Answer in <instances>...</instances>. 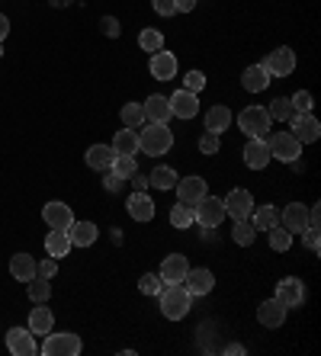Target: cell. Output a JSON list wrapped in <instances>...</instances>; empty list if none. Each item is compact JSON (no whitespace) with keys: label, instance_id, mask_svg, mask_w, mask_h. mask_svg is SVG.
<instances>
[{"label":"cell","instance_id":"cell-40","mask_svg":"<svg viewBox=\"0 0 321 356\" xmlns=\"http://www.w3.org/2000/svg\"><path fill=\"white\" fill-rule=\"evenodd\" d=\"M139 45H141V51H161L164 49V35L157 33V29H141Z\"/></svg>","mask_w":321,"mask_h":356},{"label":"cell","instance_id":"cell-1","mask_svg":"<svg viewBox=\"0 0 321 356\" xmlns=\"http://www.w3.org/2000/svg\"><path fill=\"white\" fill-rule=\"evenodd\" d=\"M157 302H161V315H164L167 321H180V318L189 315L193 296L183 289V282H164L161 292H157Z\"/></svg>","mask_w":321,"mask_h":356},{"label":"cell","instance_id":"cell-41","mask_svg":"<svg viewBox=\"0 0 321 356\" xmlns=\"http://www.w3.org/2000/svg\"><path fill=\"white\" fill-rule=\"evenodd\" d=\"M161 286H164V280H161L157 273H145V276L139 280L141 296H157V292H161Z\"/></svg>","mask_w":321,"mask_h":356},{"label":"cell","instance_id":"cell-17","mask_svg":"<svg viewBox=\"0 0 321 356\" xmlns=\"http://www.w3.org/2000/svg\"><path fill=\"white\" fill-rule=\"evenodd\" d=\"M167 99H171V113L177 119H193L199 113V97H196V93L177 90L173 97H167Z\"/></svg>","mask_w":321,"mask_h":356},{"label":"cell","instance_id":"cell-55","mask_svg":"<svg viewBox=\"0 0 321 356\" xmlns=\"http://www.w3.org/2000/svg\"><path fill=\"white\" fill-rule=\"evenodd\" d=\"M0 55H3V42H0Z\"/></svg>","mask_w":321,"mask_h":356},{"label":"cell","instance_id":"cell-28","mask_svg":"<svg viewBox=\"0 0 321 356\" xmlns=\"http://www.w3.org/2000/svg\"><path fill=\"white\" fill-rule=\"evenodd\" d=\"M52 327H55V315H52L45 305H39V308H33V312H29V331H33V334L45 337Z\"/></svg>","mask_w":321,"mask_h":356},{"label":"cell","instance_id":"cell-54","mask_svg":"<svg viewBox=\"0 0 321 356\" xmlns=\"http://www.w3.org/2000/svg\"><path fill=\"white\" fill-rule=\"evenodd\" d=\"M225 353H231V356H244V347H241V343H228V347H225Z\"/></svg>","mask_w":321,"mask_h":356},{"label":"cell","instance_id":"cell-48","mask_svg":"<svg viewBox=\"0 0 321 356\" xmlns=\"http://www.w3.org/2000/svg\"><path fill=\"white\" fill-rule=\"evenodd\" d=\"M123 177H119V174H113V170H107V180H103V186H107V190L109 193H119V190H123Z\"/></svg>","mask_w":321,"mask_h":356},{"label":"cell","instance_id":"cell-18","mask_svg":"<svg viewBox=\"0 0 321 356\" xmlns=\"http://www.w3.org/2000/svg\"><path fill=\"white\" fill-rule=\"evenodd\" d=\"M270 148H267L264 138H251L244 145V164L251 167V170H264L267 164H270Z\"/></svg>","mask_w":321,"mask_h":356},{"label":"cell","instance_id":"cell-16","mask_svg":"<svg viewBox=\"0 0 321 356\" xmlns=\"http://www.w3.org/2000/svg\"><path fill=\"white\" fill-rule=\"evenodd\" d=\"M42 218H45V225H49V228H58V232H68V228H71V222H75V216H71V206L58 202V199L42 209Z\"/></svg>","mask_w":321,"mask_h":356},{"label":"cell","instance_id":"cell-52","mask_svg":"<svg viewBox=\"0 0 321 356\" xmlns=\"http://www.w3.org/2000/svg\"><path fill=\"white\" fill-rule=\"evenodd\" d=\"M196 10V0H177V13H193Z\"/></svg>","mask_w":321,"mask_h":356},{"label":"cell","instance_id":"cell-24","mask_svg":"<svg viewBox=\"0 0 321 356\" xmlns=\"http://www.w3.org/2000/svg\"><path fill=\"white\" fill-rule=\"evenodd\" d=\"M84 161H87V167H93V170H109L116 161V151H113V145H91L87 154H84Z\"/></svg>","mask_w":321,"mask_h":356},{"label":"cell","instance_id":"cell-19","mask_svg":"<svg viewBox=\"0 0 321 356\" xmlns=\"http://www.w3.org/2000/svg\"><path fill=\"white\" fill-rule=\"evenodd\" d=\"M286 312L289 308L283 305V302L267 298V302H260V308H257V321L264 324V327H280V324L286 321Z\"/></svg>","mask_w":321,"mask_h":356},{"label":"cell","instance_id":"cell-33","mask_svg":"<svg viewBox=\"0 0 321 356\" xmlns=\"http://www.w3.org/2000/svg\"><path fill=\"white\" fill-rule=\"evenodd\" d=\"M119 116H123L125 129H141V125H145V106H141V103H125Z\"/></svg>","mask_w":321,"mask_h":356},{"label":"cell","instance_id":"cell-26","mask_svg":"<svg viewBox=\"0 0 321 356\" xmlns=\"http://www.w3.org/2000/svg\"><path fill=\"white\" fill-rule=\"evenodd\" d=\"M45 254L55 260L68 257L71 254V238H68V232H58V228H52L49 234H45Z\"/></svg>","mask_w":321,"mask_h":356},{"label":"cell","instance_id":"cell-13","mask_svg":"<svg viewBox=\"0 0 321 356\" xmlns=\"http://www.w3.org/2000/svg\"><path fill=\"white\" fill-rule=\"evenodd\" d=\"M148 67H151V77L155 81H173L177 77V58H173V51H151V61H148Z\"/></svg>","mask_w":321,"mask_h":356},{"label":"cell","instance_id":"cell-31","mask_svg":"<svg viewBox=\"0 0 321 356\" xmlns=\"http://www.w3.org/2000/svg\"><path fill=\"white\" fill-rule=\"evenodd\" d=\"M251 225H254V232H270L273 225H280V212L276 206H260L251 212Z\"/></svg>","mask_w":321,"mask_h":356},{"label":"cell","instance_id":"cell-3","mask_svg":"<svg viewBox=\"0 0 321 356\" xmlns=\"http://www.w3.org/2000/svg\"><path fill=\"white\" fill-rule=\"evenodd\" d=\"M270 113H267V106H247L238 113V129L247 135V138H267V132H270Z\"/></svg>","mask_w":321,"mask_h":356},{"label":"cell","instance_id":"cell-9","mask_svg":"<svg viewBox=\"0 0 321 356\" xmlns=\"http://www.w3.org/2000/svg\"><path fill=\"white\" fill-rule=\"evenodd\" d=\"M289 129H292L299 145H312V141L321 138V125L312 113H292V116H289Z\"/></svg>","mask_w":321,"mask_h":356},{"label":"cell","instance_id":"cell-35","mask_svg":"<svg viewBox=\"0 0 321 356\" xmlns=\"http://www.w3.org/2000/svg\"><path fill=\"white\" fill-rule=\"evenodd\" d=\"M29 298H33L36 305H45L52 298V282L42 280V276H33V280H29Z\"/></svg>","mask_w":321,"mask_h":356},{"label":"cell","instance_id":"cell-37","mask_svg":"<svg viewBox=\"0 0 321 356\" xmlns=\"http://www.w3.org/2000/svg\"><path fill=\"white\" fill-rule=\"evenodd\" d=\"M267 113H270V119H276V122H289V116H292L296 109H292V99L289 97H276L270 106H267Z\"/></svg>","mask_w":321,"mask_h":356},{"label":"cell","instance_id":"cell-42","mask_svg":"<svg viewBox=\"0 0 321 356\" xmlns=\"http://www.w3.org/2000/svg\"><path fill=\"white\" fill-rule=\"evenodd\" d=\"M203 87H206V74H203V71H189V74L183 77V90H189V93H196L199 97Z\"/></svg>","mask_w":321,"mask_h":356},{"label":"cell","instance_id":"cell-8","mask_svg":"<svg viewBox=\"0 0 321 356\" xmlns=\"http://www.w3.org/2000/svg\"><path fill=\"white\" fill-rule=\"evenodd\" d=\"M222 202H225V216H231L235 222L251 218V212H254V196H251V190H244V186H235Z\"/></svg>","mask_w":321,"mask_h":356},{"label":"cell","instance_id":"cell-7","mask_svg":"<svg viewBox=\"0 0 321 356\" xmlns=\"http://www.w3.org/2000/svg\"><path fill=\"white\" fill-rule=\"evenodd\" d=\"M260 65L267 67V74L270 77H289L292 71H296V51L286 49V45H280V49H273Z\"/></svg>","mask_w":321,"mask_h":356},{"label":"cell","instance_id":"cell-2","mask_svg":"<svg viewBox=\"0 0 321 356\" xmlns=\"http://www.w3.org/2000/svg\"><path fill=\"white\" fill-rule=\"evenodd\" d=\"M173 148V132L167 129V122H145L139 132V151L151 154V158H161Z\"/></svg>","mask_w":321,"mask_h":356},{"label":"cell","instance_id":"cell-51","mask_svg":"<svg viewBox=\"0 0 321 356\" xmlns=\"http://www.w3.org/2000/svg\"><path fill=\"white\" fill-rule=\"evenodd\" d=\"M129 180L135 183V190H139V193H148V177H145V174H139V170H135Z\"/></svg>","mask_w":321,"mask_h":356},{"label":"cell","instance_id":"cell-21","mask_svg":"<svg viewBox=\"0 0 321 356\" xmlns=\"http://www.w3.org/2000/svg\"><path fill=\"white\" fill-rule=\"evenodd\" d=\"M125 209H129V216H132L135 222H151V218H155V202H151L148 193L135 190L132 196H129V202H125Z\"/></svg>","mask_w":321,"mask_h":356},{"label":"cell","instance_id":"cell-49","mask_svg":"<svg viewBox=\"0 0 321 356\" xmlns=\"http://www.w3.org/2000/svg\"><path fill=\"white\" fill-rule=\"evenodd\" d=\"M100 26H103V33H107L109 39H116V35H119V23H116V17H103V19H100Z\"/></svg>","mask_w":321,"mask_h":356},{"label":"cell","instance_id":"cell-36","mask_svg":"<svg viewBox=\"0 0 321 356\" xmlns=\"http://www.w3.org/2000/svg\"><path fill=\"white\" fill-rule=\"evenodd\" d=\"M171 225L173 228H189L193 222V206H187V202H180L177 199V206H171Z\"/></svg>","mask_w":321,"mask_h":356},{"label":"cell","instance_id":"cell-11","mask_svg":"<svg viewBox=\"0 0 321 356\" xmlns=\"http://www.w3.org/2000/svg\"><path fill=\"white\" fill-rule=\"evenodd\" d=\"M276 302H283L286 308H299L305 302V286L302 280H296V276H286V280L276 282Z\"/></svg>","mask_w":321,"mask_h":356},{"label":"cell","instance_id":"cell-50","mask_svg":"<svg viewBox=\"0 0 321 356\" xmlns=\"http://www.w3.org/2000/svg\"><path fill=\"white\" fill-rule=\"evenodd\" d=\"M308 228H321V206H308Z\"/></svg>","mask_w":321,"mask_h":356},{"label":"cell","instance_id":"cell-39","mask_svg":"<svg viewBox=\"0 0 321 356\" xmlns=\"http://www.w3.org/2000/svg\"><path fill=\"white\" fill-rule=\"evenodd\" d=\"M270 248L280 250V254H286V250L292 248V232H286L283 225H273L270 228Z\"/></svg>","mask_w":321,"mask_h":356},{"label":"cell","instance_id":"cell-44","mask_svg":"<svg viewBox=\"0 0 321 356\" xmlns=\"http://www.w3.org/2000/svg\"><path fill=\"white\" fill-rule=\"evenodd\" d=\"M55 273H58V260L55 257H45L42 264H36V276H42V280H52Z\"/></svg>","mask_w":321,"mask_h":356},{"label":"cell","instance_id":"cell-45","mask_svg":"<svg viewBox=\"0 0 321 356\" xmlns=\"http://www.w3.org/2000/svg\"><path fill=\"white\" fill-rule=\"evenodd\" d=\"M151 7H155L157 17H173L177 13V0H151Z\"/></svg>","mask_w":321,"mask_h":356},{"label":"cell","instance_id":"cell-6","mask_svg":"<svg viewBox=\"0 0 321 356\" xmlns=\"http://www.w3.org/2000/svg\"><path fill=\"white\" fill-rule=\"evenodd\" d=\"M267 141V148H270V158H276V161H299L302 158V145L296 141V135L292 132H276V135H270V138H264Z\"/></svg>","mask_w":321,"mask_h":356},{"label":"cell","instance_id":"cell-43","mask_svg":"<svg viewBox=\"0 0 321 356\" xmlns=\"http://www.w3.org/2000/svg\"><path fill=\"white\" fill-rule=\"evenodd\" d=\"M292 109L296 113H312V106H315V99H312V93L308 90H299V93H292Z\"/></svg>","mask_w":321,"mask_h":356},{"label":"cell","instance_id":"cell-12","mask_svg":"<svg viewBox=\"0 0 321 356\" xmlns=\"http://www.w3.org/2000/svg\"><path fill=\"white\" fill-rule=\"evenodd\" d=\"M7 350L13 356L39 353V347H36V334L29 331V327H13V331H7Z\"/></svg>","mask_w":321,"mask_h":356},{"label":"cell","instance_id":"cell-27","mask_svg":"<svg viewBox=\"0 0 321 356\" xmlns=\"http://www.w3.org/2000/svg\"><path fill=\"white\" fill-rule=\"evenodd\" d=\"M177 170L173 167H167V164H157L155 170L148 174V186H155V190H173L177 186Z\"/></svg>","mask_w":321,"mask_h":356},{"label":"cell","instance_id":"cell-38","mask_svg":"<svg viewBox=\"0 0 321 356\" xmlns=\"http://www.w3.org/2000/svg\"><path fill=\"white\" fill-rule=\"evenodd\" d=\"M113 174H119L123 180H129V177L139 170V161H135V154H116V161H113V167H109Z\"/></svg>","mask_w":321,"mask_h":356},{"label":"cell","instance_id":"cell-53","mask_svg":"<svg viewBox=\"0 0 321 356\" xmlns=\"http://www.w3.org/2000/svg\"><path fill=\"white\" fill-rule=\"evenodd\" d=\"M7 35H10V19L3 17V13H0V42L7 39Z\"/></svg>","mask_w":321,"mask_h":356},{"label":"cell","instance_id":"cell-4","mask_svg":"<svg viewBox=\"0 0 321 356\" xmlns=\"http://www.w3.org/2000/svg\"><path fill=\"white\" fill-rule=\"evenodd\" d=\"M84 350V343H81V337L77 334H71V331H65V334H45V340H42V347H39V353L42 356H77Z\"/></svg>","mask_w":321,"mask_h":356},{"label":"cell","instance_id":"cell-15","mask_svg":"<svg viewBox=\"0 0 321 356\" xmlns=\"http://www.w3.org/2000/svg\"><path fill=\"white\" fill-rule=\"evenodd\" d=\"M280 225L292 234H299L302 228H308V206H302V202H289V206L280 212Z\"/></svg>","mask_w":321,"mask_h":356},{"label":"cell","instance_id":"cell-29","mask_svg":"<svg viewBox=\"0 0 321 356\" xmlns=\"http://www.w3.org/2000/svg\"><path fill=\"white\" fill-rule=\"evenodd\" d=\"M228 125H231V109H228V106H212V109H206V132L222 135Z\"/></svg>","mask_w":321,"mask_h":356},{"label":"cell","instance_id":"cell-34","mask_svg":"<svg viewBox=\"0 0 321 356\" xmlns=\"http://www.w3.org/2000/svg\"><path fill=\"white\" fill-rule=\"evenodd\" d=\"M254 225L247 222V218H241V222H235V228H231V241L238 244V248H251L254 244Z\"/></svg>","mask_w":321,"mask_h":356},{"label":"cell","instance_id":"cell-32","mask_svg":"<svg viewBox=\"0 0 321 356\" xmlns=\"http://www.w3.org/2000/svg\"><path fill=\"white\" fill-rule=\"evenodd\" d=\"M10 273H13V280L29 282L36 276V260L29 257V254H17V257H10Z\"/></svg>","mask_w":321,"mask_h":356},{"label":"cell","instance_id":"cell-46","mask_svg":"<svg viewBox=\"0 0 321 356\" xmlns=\"http://www.w3.org/2000/svg\"><path fill=\"white\" fill-rule=\"evenodd\" d=\"M199 151H203V154H219V135H212V132L203 135V138H199Z\"/></svg>","mask_w":321,"mask_h":356},{"label":"cell","instance_id":"cell-5","mask_svg":"<svg viewBox=\"0 0 321 356\" xmlns=\"http://www.w3.org/2000/svg\"><path fill=\"white\" fill-rule=\"evenodd\" d=\"M193 222H199L203 228H219V225L225 222V202L219 196H203L193 206Z\"/></svg>","mask_w":321,"mask_h":356},{"label":"cell","instance_id":"cell-10","mask_svg":"<svg viewBox=\"0 0 321 356\" xmlns=\"http://www.w3.org/2000/svg\"><path fill=\"white\" fill-rule=\"evenodd\" d=\"M212 286H215V276H212V270H206V266H196V270L189 266L187 276H183V289H187L189 296H209Z\"/></svg>","mask_w":321,"mask_h":356},{"label":"cell","instance_id":"cell-25","mask_svg":"<svg viewBox=\"0 0 321 356\" xmlns=\"http://www.w3.org/2000/svg\"><path fill=\"white\" fill-rule=\"evenodd\" d=\"M97 225L93 222H71L68 228V238H71V248H91L93 241H97Z\"/></svg>","mask_w":321,"mask_h":356},{"label":"cell","instance_id":"cell-47","mask_svg":"<svg viewBox=\"0 0 321 356\" xmlns=\"http://www.w3.org/2000/svg\"><path fill=\"white\" fill-rule=\"evenodd\" d=\"M302 241H305V248L308 250H318V228H302Z\"/></svg>","mask_w":321,"mask_h":356},{"label":"cell","instance_id":"cell-20","mask_svg":"<svg viewBox=\"0 0 321 356\" xmlns=\"http://www.w3.org/2000/svg\"><path fill=\"white\" fill-rule=\"evenodd\" d=\"M145 106V122H171V99L161 97V93H151L148 103H141Z\"/></svg>","mask_w":321,"mask_h":356},{"label":"cell","instance_id":"cell-22","mask_svg":"<svg viewBox=\"0 0 321 356\" xmlns=\"http://www.w3.org/2000/svg\"><path fill=\"white\" fill-rule=\"evenodd\" d=\"M241 87H244L247 93H260L270 87V74H267L264 65H251L244 67V74H241Z\"/></svg>","mask_w":321,"mask_h":356},{"label":"cell","instance_id":"cell-23","mask_svg":"<svg viewBox=\"0 0 321 356\" xmlns=\"http://www.w3.org/2000/svg\"><path fill=\"white\" fill-rule=\"evenodd\" d=\"M189 270V260L183 257V254H171V257H164V264H161V280L164 282H183V276H187Z\"/></svg>","mask_w":321,"mask_h":356},{"label":"cell","instance_id":"cell-30","mask_svg":"<svg viewBox=\"0 0 321 356\" xmlns=\"http://www.w3.org/2000/svg\"><path fill=\"white\" fill-rule=\"evenodd\" d=\"M113 151L116 154H139V132L135 129H119L113 138Z\"/></svg>","mask_w":321,"mask_h":356},{"label":"cell","instance_id":"cell-14","mask_svg":"<svg viewBox=\"0 0 321 356\" xmlns=\"http://www.w3.org/2000/svg\"><path fill=\"white\" fill-rule=\"evenodd\" d=\"M206 193H209V186L203 177H183V180H177V199L187 202V206H196Z\"/></svg>","mask_w":321,"mask_h":356}]
</instances>
